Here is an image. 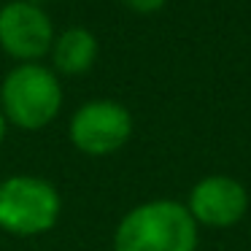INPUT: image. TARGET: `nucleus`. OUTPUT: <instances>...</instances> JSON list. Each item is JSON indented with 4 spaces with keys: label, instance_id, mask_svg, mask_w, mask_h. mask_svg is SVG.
<instances>
[{
    "label": "nucleus",
    "instance_id": "1",
    "mask_svg": "<svg viewBox=\"0 0 251 251\" xmlns=\"http://www.w3.org/2000/svg\"><path fill=\"white\" fill-rule=\"evenodd\" d=\"M200 232L186 202L157 197L132 205L119 219L111 251H197Z\"/></svg>",
    "mask_w": 251,
    "mask_h": 251
},
{
    "label": "nucleus",
    "instance_id": "3",
    "mask_svg": "<svg viewBox=\"0 0 251 251\" xmlns=\"http://www.w3.org/2000/svg\"><path fill=\"white\" fill-rule=\"evenodd\" d=\"M62 195L54 181L35 173H14L0 181V232L41 238L60 224Z\"/></svg>",
    "mask_w": 251,
    "mask_h": 251
},
{
    "label": "nucleus",
    "instance_id": "8",
    "mask_svg": "<svg viewBox=\"0 0 251 251\" xmlns=\"http://www.w3.org/2000/svg\"><path fill=\"white\" fill-rule=\"evenodd\" d=\"M119 3L130 14H138V17H154L168 6V0H119Z\"/></svg>",
    "mask_w": 251,
    "mask_h": 251
},
{
    "label": "nucleus",
    "instance_id": "2",
    "mask_svg": "<svg viewBox=\"0 0 251 251\" xmlns=\"http://www.w3.org/2000/svg\"><path fill=\"white\" fill-rule=\"evenodd\" d=\"M65 105L62 78L46 62L14 65L0 81V111L8 127L41 132L57 122Z\"/></svg>",
    "mask_w": 251,
    "mask_h": 251
},
{
    "label": "nucleus",
    "instance_id": "5",
    "mask_svg": "<svg viewBox=\"0 0 251 251\" xmlns=\"http://www.w3.org/2000/svg\"><path fill=\"white\" fill-rule=\"evenodd\" d=\"M57 27L44 6L33 0H6L0 6V51L22 62H44L51 51Z\"/></svg>",
    "mask_w": 251,
    "mask_h": 251
},
{
    "label": "nucleus",
    "instance_id": "9",
    "mask_svg": "<svg viewBox=\"0 0 251 251\" xmlns=\"http://www.w3.org/2000/svg\"><path fill=\"white\" fill-rule=\"evenodd\" d=\"M6 135H8V122H6V116H3V111H0V146H3Z\"/></svg>",
    "mask_w": 251,
    "mask_h": 251
},
{
    "label": "nucleus",
    "instance_id": "6",
    "mask_svg": "<svg viewBox=\"0 0 251 251\" xmlns=\"http://www.w3.org/2000/svg\"><path fill=\"white\" fill-rule=\"evenodd\" d=\"M186 208L197 224L227 229L249 211V189L232 176H205L192 186Z\"/></svg>",
    "mask_w": 251,
    "mask_h": 251
},
{
    "label": "nucleus",
    "instance_id": "4",
    "mask_svg": "<svg viewBox=\"0 0 251 251\" xmlns=\"http://www.w3.org/2000/svg\"><path fill=\"white\" fill-rule=\"evenodd\" d=\"M135 122L127 105L111 98H92L81 103L68 119V138L73 149L87 157H111L132 138Z\"/></svg>",
    "mask_w": 251,
    "mask_h": 251
},
{
    "label": "nucleus",
    "instance_id": "7",
    "mask_svg": "<svg viewBox=\"0 0 251 251\" xmlns=\"http://www.w3.org/2000/svg\"><path fill=\"white\" fill-rule=\"evenodd\" d=\"M98 57H100L98 35L84 25H71L65 30H57L49 51L51 71L60 78H78L84 73H89L98 65Z\"/></svg>",
    "mask_w": 251,
    "mask_h": 251
}]
</instances>
